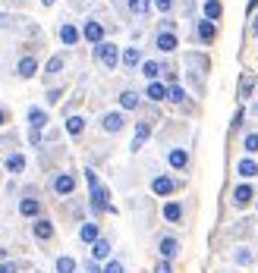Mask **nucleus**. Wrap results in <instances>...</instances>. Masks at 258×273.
<instances>
[{"mask_svg": "<svg viewBox=\"0 0 258 273\" xmlns=\"http://www.w3.org/2000/svg\"><path fill=\"white\" fill-rule=\"evenodd\" d=\"M95 53H98V60H101L107 69H114V66H117V60H120V50H117V44H107V41H101V44L95 47Z\"/></svg>", "mask_w": 258, "mask_h": 273, "instance_id": "1", "label": "nucleus"}, {"mask_svg": "<svg viewBox=\"0 0 258 273\" xmlns=\"http://www.w3.org/2000/svg\"><path fill=\"white\" fill-rule=\"evenodd\" d=\"M252 198H255V192H252V186H236L233 189V207H249L252 204Z\"/></svg>", "mask_w": 258, "mask_h": 273, "instance_id": "2", "label": "nucleus"}, {"mask_svg": "<svg viewBox=\"0 0 258 273\" xmlns=\"http://www.w3.org/2000/svg\"><path fill=\"white\" fill-rule=\"evenodd\" d=\"M72 189H76V176L60 173L57 179H54V192H57V195H72Z\"/></svg>", "mask_w": 258, "mask_h": 273, "instance_id": "3", "label": "nucleus"}, {"mask_svg": "<svg viewBox=\"0 0 258 273\" xmlns=\"http://www.w3.org/2000/svg\"><path fill=\"white\" fill-rule=\"evenodd\" d=\"M158 251H161V258H164V261H170L173 254L179 251V242L173 239V235H164V239H161V245H158Z\"/></svg>", "mask_w": 258, "mask_h": 273, "instance_id": "4", "label": "nucleus"}, {"mask_svg": "<svg viewBox=\"0 0 258 273\" xmlns=\"http://www.w3.org/2000/svg\"><path fill=\"white\" fill-rule=\"evenodd\" d=\"M19 214L22 217H38L41 214V201H38V198H22V201H19Z\"/></svg>", "mask_w": 258, "mask_h": 273, "instance_id": "5", "label": "nucleus"}, {"mask_svg": "<svg viewBox=\"0 0 258 273\" xmlns=\"http://www.w3.org/2000/svg\"><path fill=\"white\" fill-rule=\"evenodd\" d=\"M16 72H19L22 79H32L35 72H38V60H35V57H22L19 66H16Z\"/></svg>", "mask_w": 258, "mask_h": 273, "instance_id": "6", "label": "nucleus"}, {"mask_svg": "<svg viewBox=\"0 0 258 273\" xmlns=\"http://www.w3.org/2000/svg\"><path fill=\"white\" fill-rule=\"evenodd\" d=\"M29 123H32V132H41L47 126V113L38 110V107H32V110H29Z\"/></svg>", "mask_w": 258, "mask_h": 273, "instance_id": "7", "label": "nucleus"}, {"mask_svg": "<svg viewBox=\"0 0 258 273\" xmlns=\"http://www.w3.org/2000/svg\"><path fill=\"white\" fill-rule=\"evenodd\" d=\"M173 189H176V182L167 179V176H158V179L151 182V192H154V195H170Z\"/></svg>", "mask_w": 258, "mask_h": 273, "instance_id": "8", "label": "nucleus"}, {"mask_svg": "<svg viewBox=\"0 0 258 273\" xmlns=\"http://www.w3.org/2000/svg\"><path fill=\"white\" fill-rule=\"evenodd\" d=\"M85 41H91V44H101V38H104V28H101V22H85Z\"/></svg>", "mask_w": 258, "mask_h": 273, "instance_id": "9", "label": "nucleus"}, {"mask_svg": "<svg viewBox=\"0 0 258 273\" xmlns=\"http://www.w3.org/2000/svg\"><path fill=\"white\" fill-rule=\"evenodd\" d=\"M176 35L173 32H161L158 35V50H164V53H170V50H176Z\"/></svg>", "mask_w": 258, "mask_h": 273, "instance_id": "10", "label": "nucleus"}, {"mask_svg": "<svg viewBox=\"0 0 258 273\" xmlns=\"http://www.w3.org/2000/svg\"><path fill=\"white\" fill-rule=\"evenodd\" d=\"M198 38L205 41V44H211V41L217 38V25H214L211 19H205V22H198Z\"/></svg>", "mask_w": 258, "mask_h": 273, "instance_id": "11", "label": "nucleus"}, {"mask_svg": "<svg viewBox=\"0 0 258 273\" xmlns=\"http://www.w3.org/2000/svg\"><path fill=\"white\" fill-rule=\"evenodd\" d=\"M167 160H170V167H173V170H186V167H189V154L183 151V148H173Z\"/></svg>", "mask_w": 258, "mask_h": 273, "instance_id": "12", "label": "nucleus"}, {"mask_svg": "<svg viewBox=\"0 0 258 273\" xmlns=\"http://www.w3.org/2000/svg\"><path fill=\"white\" fill-rule=\"evenodd\" d=\"M148 135H151V126H148V123H139V126H136V135H133V151H139Z\"/></svg>", "mask_w": 258, "mask_h": 273, "instance_id": "13", "label": "nucleus"}, {"mask_svg": "<svg viewBox=\"0 0 258 273\" xmlns=\"http://www.w3.org/2000/svg\"><path fill=\"white\" fill-rule=\"evenodd\" d=\"M32 232H35V239H50V235H54V223L50 220H35Z\"/></svg>", "mask_w": 258, "mask_h": 273, "instance_id": "14", "label": "nucleus"}, {"mask_svg": "<svg viewBox=\"0 0 258 273\" xmlns=\"http://www.w3.org/2000/svg\"><path fill=\"white\" fill-rule=\"evenodd\" d=\"M164 220H170V223H179V220H183V204H176V201L164 204Z\"/></svg>", "mask_w": 258, "mask_h": 273, "instance_id": "15", "label": "nucleus"}, {"mask_svg": "<svg viewBox=\"0 0 258 273\" xmlns=\"http://www.w3.org/2000/svg\"><path fill=\"white\" fill-rule=\"evenodd\" d=\"M123 123H126L123 113H107V116H104V129H107V132H120Z\"/></svg>", "mask_w": 258, "mask_h": 273, "instance_id": "16", "label": "nucleus"}, {"mask_svg": "<svg viewBox=\"0 0 258 273\" xmlns=\"http://www.w3.org/2000/svg\"><path fill=\"white\" fill-rule=\"evenodd\" d=\"M60 41H63V44H76V41H79L76 25H69V22H66V25H60Z\"/></svg>", "mask_w": 258, "mask_h": 273, "instance_id": "17", "label": "nucleus"}, {"mask_svg": "<svg viewBox=\"0 0 258 273\" xmlns=\"http://www.w3.org/2000/svg\"><path fill=\"white\" fill-rule=\"evenodd\" d=\"M236 170H239V176H243V179H249V176H255V173H258V163L246 157V160H239V163H236Z\"/></svg>", "mask_w": 258, "mask_h": 273, "instance_id": "18", "label": "nucleus"}, {"mask_svg": "<svg viewBox=\"0 0 258 273\" xmlns=\"http://www.w3.org/2000/svg\"><path fill=\"white\" fill-rule=\"evenodd\" d=\"M79 239H82V242H98V223H82Z\"/></svg>", "mask_w": 258, "mask_h": 273, "instance_id": "19", "label": "nucleus"}, {"mask_svg": "<svg viewBox=\"0 0 258 273\" xmlns=\"http://www.w3.org/2000/svg\"><path fill=\"white\" fill-rule=\"evenodd\" d=\"M7 170H10V173H22V170H25V157H22V154H10V157H7Z\"/></svg>", "mask_w": 258, "mask_h": 273, "instance_id": "20", "label": "nucleus"}, {"mask_svg": "<svg viewBox=\"0 0 258 273\" xmlns=\"http://www.w3.org/2000/svg\"><path fill=\"white\" fill-rule=\"evenodd\" d=\"M220 13H224V7L217 4V0H205V19H220Z\"/></svg>", "mask_w": 258, "mask_h": 273, "instance_id": "21", "label": "nucleus"}, {"mask_svg": "<svg viewBox=\"0 0 258 273\" xmlns=\"http://www.w3.org/2000/svg\"><path fill=\"white\" fill-rule=\"evenodd\" d=\"M91 254H95L98 261H104L107 254H110V242H107V239H98L95 245H91Z\"/></svg>", "mask_w": 258, "mask_h": 273, "instance_id": "22", "label": "nucleus"}, {"mask_svg": "<svg viewBox=\"0 0 258 273\" xmlns=\"http://www.w3.org/2000/svg\"><path fill=\"white\" fill-rule=\"evenodd\" d=\"M148 98H151V101H164V98H167V85L151 82V85H148Z\"/></svg>", "mask_w": 258, "mask_h": 273, "instance_id": "23", "label": "nucleus"}, {"mask_svg": "<svg viewBox=\"0 0 258 273\" xmlns=\"http://www.w3.org/2000/svg\"><path fill=\"white\" fill-rule=\"evenodd\" d=\"M120 104L126 107V110H136V107H139V95H136V91H123V95H120Z\"/></svg>", "mask_w": 258, "mask_h": 273, "instance_id": "24", "label": "nucleus"}, {"mask_svg": "<svg viewBox=\"0 0 258 273\" xmlns=\"http://www.w3.org/2000/svg\"><path fill=\"white\" fill-rule=\"evenodd\" d=\"M82 129H85V119H82V116H69V119H66V132H69V135H79Z\"/></svg>", "mask_w": 258, "mask_h": 273, "instance_id": "25", "label": "nucleus"}, {"mask_svg": "<svg viewBox=\"0 0 258 273\" xmlns=\"http://www.w3.org/2000/svg\"><path fill=\"white\" fill-rule=\"evenodd\" d=\"M142 76H145V79H151V82H154V79L161 76V66H158L154 60H148V63H142Z\"/></svg>", "mask_w": 258, "mask_h": 273, "instance_id": "26", "label": "nucleus"}, {"mask_svg": "<svg viewBox=\"0 0 258 273\" xmlns=\"http://www.w3.org/2000/svg\"><path fill=\"white\" fill-rule=\"evenodd\" d=\"M167 101L183 104V101H186V91H183V88H176V85H170V88H167Z\"/></svg>", "mask_w": 258, "mask_h": 273, "instance_id": "27", "label": "nucleus"}, {"mask_svg": "<svg viewBox=\"0 0 258 273\" xmlns=\"http://www.w3.org/2000/svg\"><path fill=\"white\" fill-rule=\"evenodd\" d=\"M76 270V261L72 258H57V273H72Z\"/></svg>", "mask_w": 258, "mask_h": 273, "instance_id": "28", "label": "nucleus"}, {"mask_svg": "<svg viewBox=\"0 0 258 273\" xmlns=\"http://www.w3.org/2000/svg\"><path fill=\"white\" fill-rule=\"evenodd\" d=\"M252 85H255V76H243V82H239V98H249Z\"/></svg>", "mask_w": 258, "mask_h": 273, "instance_id": "29", "label": "nucleus"}, {"mask_svg": "<svg viewBox=\"0 0 258 273\" xmlns=\"http://www.w3.org/2000/svg\"><path fill=\"white\" fill-rule=\"evenodd\" d=\"M123 63H126V66H136V63H139V47H126Z\"/></svg>", "mask_w": 258, "mask_h": 273, "instance_id": "30", "label": "nucleus"}, {"mask_svg": "<svg viewBox=\"0 0 258 273\" xmlns=\"http://www.w3.org/2000/svg\"><path fill=\"white\" fill-rule=\"evenodd\" d=\"M243 148H246L249 154H255V151H258V132H249V135H246V141H243Z\"/></svg>", "mask_w": 258, "mask_h": 273, "instance_id": "31", "label": "nucleus"}, {"mask_svg": "<svg viewBox=\"0 0 258 273\" xmlns=\"http://www.w3.org/2000/svg\"><path fill=\"white\" fill-rule=\"evenodd\" d=\"M129 10H133L136 16H142V13H148V0H129Z\"/></svg>", "mask_w": 258, "mask_h": 273, "instance_id": "32", "label": "nucleus"}, {"mask_svg": "<svg viewBox=\"0 0 258 273\" xmlns=\"http://www.w3.org/2000/svg\"><path fill=\"white\" fill-rule=\"evenodd\" d=\"M63 69V57H50L47 60V72H50V76H54V72H60Z\"/></svg>", "mask_w": 258, "mask_h": 273, "instance_id": "33", "label": "nucleus"}, {"mask_svg": "<svg viewBox=\"0 0 258 273\" xmlns=\"http://www.w3.org/2000/svg\"><path fill=\"white\" fill-rule=\"evenodd\" d=\"M233 261H236V264H252V251H236Z\"/></svg>", "mask_w": 258, "mask_h": 273, "instance_id": "34", "label": "nucleus"}, {"mask_svg": "<svg viewBox=\"0 0 258 273\" xmlns=\"http://www.w3.org/2000/svg\"><path fill=\"white\" fill-rule=\"evenodd\" d=\"M243 119H246V110H236V116H233V123H230V129H239V126H243Z\"/></svg>", "mask_w": 258, "mask_h": 273, "instance_id": "35", "label": "nucleus"}, {"mask_svg": "<svg viewBox=\"0 0 258 273\" xmlns=\"http://www.w3.org/2000/svg\"><path fill=\"white\" fill-rule=\"evenodd\" d=\"M104 273H123V264H120V261H110V264L104 267Z\"/></svg>", "mask_w": 258, "mask_h": 273, "instance_id": "36", "label": "nucleus"}, {"mask_svg": "<svg viewBox=\"0 0 258 273\" xmlns=\"http://www.w3.org/2000/svg\"><path fill=\"white\" fill-rule=\"evenodd\" d=\"M154 7H158L161 13H167V10L173 7V0H154Z\"/></svg>", "mask_w": 258, "mask_h": 273, "instance_id": "37", "label": "nucleus"}, {"mask_svg": "<svg viewBox=\"0 0 258 273\" xmlns=\"http://www.w3.org/2000/svg\"><path fill=\"white\" fill-rule=\"evenodd\" d=\"M60 95H63V91L54 88V91H47V101H50V104H57V101H60Z\"/></svg>", "mask_w": 258, "mask_h": 273, "instance_id": "38", "label": "nucleus"}, {"mask_svg": "<svg viewBox=\"0 0 258 273\" xmlns=\"http://www.w3.org/2000/svg\"><path fill=\"white\" fill-rule=\"evenodd\" d=\"M0 273H16V264L7 261V264H0Z\"/></svg>", "mask_w": 258, "mask_h": 273, "instance_id": "39", "label": "nucleus"}, {"mask_svg": "<svg viewBox=\"0 0 258 273\" xmlns=\"http://www.w3.org/2000/svg\"><path fill=\"white\" fill-rule=\"evenodd\" d=\"M154 273H173V270H170V264H167V261H161V264H158V270H154Z\"/></svg>", "mask_w": 258, "mask_h": 273, "instance_id": "40", "label": "nucleus"}, {"mask_svg": "<svg viewBox=\"0 0 258 273\" xmlns=\"http://www.w3.org/2000/svg\"><path fill=\"white\" fill-rule=\"evenodd\" d=\"M252 10H258V0H249V13H252Z\"/></svg>", "mask_w": 258, "mask_h": 273, "instance_id": "41", "label": "nucleus"}, {"mask_svg": "<svg viewBox=\"0 0 258 273\" xmlns=\"http://www.w3.org/2000/svg\"><path fill=\"white\" fill-rule=\"evenodd\" d=\"M4 123H7V113H4V110H0V126H4Z\"/></svg>", "mask_w": 258, "mask_h": 273, "instance_id": "42", "label": "nucleus"}, {"mask_svg": "<svg viewBox=\"0 0 258 273\" xmlns=\"http://www.w3.org/2000/svg\"><path fill=\"white\" fill-rule=\"evenodd\" d=\"M44 7H54V0H44Z\"/></svg>", "mask_w": 258, "mask_h": 273, "instance_id": "43", "label": "nucleus"}, {"mask_svg": "<svg viewBox=\"0 0 258 273\" xmlns=\"http://www.w3.org/2000/svg\"><path fill=\"white\" fill-rule=\"evenodd\" d=\"M0 258H4V248H0Z\"/></svg>", "mask_w": 258, "mask_h": 273, "instance_id": "44", "label": "nucleus"}, {"mask_svg": "<svg viewBox=\"0 0 258 273\" xmlns=\"http://www.w3.org/2000/svg\"><path fill=\"white\" fill-rule=\"evenodd\" d=\"M255 113H258V107H255Z\"/></svg>", "mask_w": 258, "mask_h": 273, "instance_id": "45", "label": "nucleus"}]
</instances>
